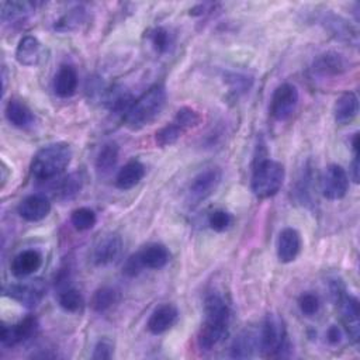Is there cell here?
I'll return each instance as SVG.
<instances>
[{"label": "cell", "instance_id": "obj_32", "mask_svg": "<svg viewBox=\"0 0 360 360\" xmlns=\"http://www.w3.org/2000/svg\"><path fill=\"white\" fill-rule=\"evenodd\" d=\"M70 222L76 231L84 232L91 229L97 222L96 212L89 207H79L72 211Z\"/></svg>", "mask_w": 360, "mask_h": 360}, {"label": "cell", "instance_id": "obj_2", "mask_svg": "<svg viewBox=\"0 0 360 360\" xmlns=\"http://www.w3.org/2000/svg\"><path fill=\"white\" fill-rule=\"evenodd\" d=\"M166 89L163 84L156 83L145 90L138 98L134 100L128 111L124 114V124L131 131H139L149 125L162 112L166 104Z\"/></svg>", "mask_w": 360, "mask_h": 360}, {"label": "cell", "instance_id": "obj_16", "mask_svg": "<svg viewBox=\"0 0 360 360\" xmlns=\"http://www.w3.org/2000/svg\"><path fill=\"white\" fill-rule=\"evenodd\" d=\"M122 252V239L115 233L103 236L93 250V262L96 266H107L114 263Z\"/></svg>", "mask_w": 360, "mask_h": 360}, {"label": "cell", "instance_id": "obj_19", "mask_svg": "<svg viewBox=\"0 0 360 360\" xmlns=\"http://www.w3.org/2000/svg\"><path fill=\"white\" fill-rule=\"evenodd\" d=\"M44 48L39 39L34 35H24L15 48V59L20 65L35 66L41 62Z\"/></svg>", "mask_w": 360, "mask_h": 360}, {"label": "cell", "instance_id": "obj_10", "mask_svg": "<svg viewBox=\"0 0 360 360\" xmlns=\"http://www.w3.org/2000/svg\"><path fill=\"white\" fill-rule=\"evenodd\" d=\"M349 174L336 163L329 165L321 177V191L328 200H342L349 191Z\"/></svg>", "mask_w": 360, "mask_h": 360}, {"label": "cell", "instance_id": "obj_21", "mask_svg": "<svg viewBox=\"0 0 360 360\" xmlns=\"http://www.w3.org/2000/svg\"><path fill=\"white\" fill-rule=\"evenodd\" d=\"M136 256H138L142 267L149 269V270H160L170 260V253H169L167 248L162 243H149V245L143 246L136 253Z\"/></svg>", "mask_w": 360, "mask_h": 360}, {"label": "cell", "instance_id": "obj_38", "mask_svg": "<svg viewBox=\"0 0 360 360\" xmlns=\"http://www.w3.org/2000/svg\"><path fill=\"white\" fill-rule=\"evenodd\" d=\"M141 270H143V267H142V264H141V262H139L136 253L132 255V256H129V257L125 260V264H124V267H122L124 274H127V276H129V277L136 276Z\"/></svg>", "mask_w": 360, "mask_h": 360}, {"label": "cell", "instance_id": "obj_3", "mask_svg": "<svg viewBox=\"0 0 360 360\" xmlns=\"http://www.w3.org/2000/svg\"><path fill=\"white\" fill-rule=\"evenodd\" d=\"M72 148L66 142H55L41 148L30 163L31 176L38 181L59 177L72 160Z\"/></svg>", "mask_w": 360, "mask_h": 360}, {"label": "cell", "instance_id": "obj_1", "mask_svg": "<svg viewBox=\"0 0 360 360\" xmlns=\"http://www.w3.org/2000/svg\"><path fill=\"white\" fill-rule=\"evenodd\" d=\"M231 307L219 292H211L204 300V321L197 335L201 350H212L228 333L231 323Z\"/></svg>", "mask_w": 360, "mask_h": 360}, {"label": "cell", "instance_id": "obj_39", "mask_svg": "<svg viewBox=\"0 0 360 360\" xmlns=\"http://www.w3.org/2000/svg\"><path fill=\"white\" fill-rule=\"evenodd\" d=\"M326 340L330 343V345H338L340 343L342 340V330L339 326L336 325H330L326 330Z\"/></svg>", "mask_w": 360, "mask_h": 360}, {"label": "cell", "instance_id": "obj_4", "mask_svg": "<svg viewBox=\"0 0 360 360\" xmlns=\"http://www.w3.org/2000/svg\"><path fill=\"white\" fill-rule=\"evenodd\" d=\"M285 179V169L284 166L273 159L262 158L256 162L252 179H250V188L255 197L259 200L270 198L276 195Z\"/></svg>", "mask_w": 360, "mask_h": 360}, {"label": "cell", "instance_id": "obj_26", "mask_svg": "<svg viewBox=\"0 0 360 360\" xmlns=\"http://www.w3.org/2000/svg\"><path fill=\"white\" fill-rule=\"evenodd\" d=\"M319 21L336 38L345 39L347 42L357 44V34H356V31L352 28V25L345 18H342V17L333 14V13H326V14H323L321 17Z\"/></svg>", "mask_w": 360, "mask_h": 360}, {"label": "cell", "instance_id": "obj_11", "mask_svg": "<svg viewBox=\"0 0 360 360\" xmlns=\"http://www.w3.org/2000/svg\"><path fill=\"white\" fill-rule=\"evenodd\" d=\"M4 295L27 308H35L45 295V284L41 280L13 283L4 287Z\"/></svg>", "mask_w": 360, "mask_h": 360}, {"label": "cell", "instance_id": "obj_18", "mask_svg": "<svg viewBox=\"0 0 360 360\" xmlns=\"http://www.w3.org/2000/svg\"><path fill=\"white\" fill-rule=\"evenodd\" d=\"M179 319V309L173 304H162L153 309L148 319V330L152 335L167 332Z\"/></svg>", "mask_w": 360, "mask_h": 360}, {"label": "cell", "instance_id": "obj_30", "mask_svg": "<svg viewBox=\"0 0 360 360\" xmlns=\"http://www.w3.org/2000/svg\"><path fill=\"white\" fill-rule=\"evenodd\" d=\"M86 18V10L82 6H76L62 14L53 24V30L59 32H69L77 30Z\"/></svg>", "mask_w": 360, "mask_h": 360}, {"label": "cell", "instance_id": "obj_22", "mask_svg": "<svg viewBox=\"0 0 360 360\" xmlns=\"http://www.w3.org/2000/svg\"><path fill=\"white\" fill-rule=\"evenodd\" d=\"M359 112V98L354 91H346L336 98L333 105V118L339 125L350 124Z\"/></svg>", "mask_w": 360, "mask_h": 360}, {"label": "cell", "instance_id": "obj_28", "mask_svg": "<svg viewBox=\"0 0 360 360\" xmlns=\"http://www.w3.org/2000/svg\"><path fill=\"white\" fill-rule=\"evenodd\" d=\"M120 301V292L108 285L97 288L90 300V307L94 312H105Z\"/></svg>", "mask_w": 360, "mask_h": 360}, {"label": "cell", "instance_id": "obj_5", "mask_svg": "<svg viewBox=\"0 0 360 360\" xmlns=\"http://www.w3.org/2000/svg\"><path fill=\"white\" fill-rule=\"evenodd\" d=\"M257 345L262 354L267 357L283 356L284 350L288 349L287 330L283 321L274 315L267 314L259 328Z\"/></svg>", "mask_w": 360, "mask_h": 360}, {"label": "cell", "instance_id": "obj_27", "mask_svg": "<svg viewBox=\"0 0 360 360\" xmlns=\"http://www.w3.org/2000/svg\"><path fill=\"white\" fill-rule=\"evenodd\" d=\"M120 156V146L115 142L104 143L96 158V170L101 176H107L117 166Z\"/></svg>", "mask_w": 360, "mask_h": 360}, {"label": "cell", "instance_id": "obj_33", "mask_svg": "<svg viewBox=\"0 0 360 360\" xmlns=\"http://www.w3.org/2000/svg\"><path fill=\"white\" fill-rule=\"evenodd\" d=\"M31 3L25 1H3L1 3V20L6 21H18L25 18L28 11H31Z\"/></svg>", "mask_w": 360, "mask_h": 360}, {"label": "cell", "instance_id": "obj_6", "mask_svg": "<svg viewBox=\"0 0 360 360\" xmlns=\"http://www.w3.org/2000/svg\"><path fill=\"white\" fill-rule=\"evenodd\" d=\"M329 288L332 298L340 311L342 321L349 336L353 342L357 343L360 336V305L357 297L349 294L339 280H332Z\"/></svg>", "mask_w": 360, "mask_h": 360}, {"label": "cell", "instance_id": "obj_36", "mask_svg": "<svg viewBox=\"0 0 360 360\" xmlns=\"http://www.w3.org/2000/svg\"><path fill=\"white\" fill-rule=\"evenodd\" d=\"M298 308L302 315L314 316L321 309V300L314 292H304L298 298Z\"/></svg>", "mask_w": 360, "mask_h": 360}, {"label": "cell", "instance_id": "obj_12", "mask_svg": "<svg viewBox=\"0 0 360 360\" xmlns=\"http://www.w3.org/2000/svg\"><path fill=\"white\" fill-rule=\"evenodd\" d=\"M38 319L34 315H27L15 323H1V345L6 347H14L25 340L31 339L38 330Z\"/></svg>", "mask_w": 360, "mask_h": 360}, {"label": "cell", "instance_id": "obj_17", "mask_svg": "<svg viewBox=\"0 0 360 360\" xmlns=\"http://www.w3.org/2000/svg\"><path fill=\"white\" fill-rule=\"evenodd\" d=\"M42 266V255L37 249H25L18 252L10 264V271L17 278H25L34 274Z\"/></svg>", "mask_w": 360, "mask_h": 360}, {"label": "cell", "instance_id": "obj_7", "mask_svg": "<svg viewBox=\"0 0 360 360\" xmlns=\"http://www.w3.org/2000/svg\"><path fill=\"white\" fill-rule=\"evenodd\" d=\"M201 121L200 114L191 107H181L176 111L173 120L163 125L155 134V142L160 148L176 143L188 129L195 128Z\"/></svg>", "mask_w": 360, "mask_h": 360}, {"label": "cell", "instance_id": "obj_35", "mask_svg": "<svg viewBox=\"0 0 360 360\" xmlns=\"http://www.w3.org/2000/svg\"><path fill=\"white\" fill-rule=\"evenodd\" d=\"M207 222H208V226L212 231L225 232L226 229L231 228V225L233 222V218L228 211L218 208V210H214V211L210 212Z\"/></svg>", "mask_w": 360, "mask_h": 360}, {"label": "cell", "instance_id": "obj_15", "mask_svg": "<svg viewBox=\"0 0 360 360\" xmlns=\"http://www.w3.org/2000/svg\"><path fill=\"white\" fill-rule=\"evenodd\" d=\"M301 235L295 228H284L280 231L276 252L277 259L281 263H291L301 252Z\"/></svg>", "mask_w": 360, "mask_h": 360}, {"label": "cell", "instance_id": "obj_31", "mask_svg": "<svg viewBox=\"0 0 360 360\" xmlns=\"http://www.w3.org/2000/svg\"><path fill=\"white\" fill-rule=\"evenodd\" d=\"M58 304L63 311L76 314V312L82 311V308L84 305V298L79 290H76L73 287H66L59 292Z\"/></svg>", "mask_w": 360, "mask_h": 360}, {"label": "cell", "instance_id": "obj_14", "mask_svg": "<svg viewBox=\"0 0 360 360\" xmlns=\"http://www.w3.org/2000/svg\"><path fill=\"white\" fill-rule=\"evenodd\" d=\"M51 201L42 194H31L22 198L17 207L18 215L28 222L45 219L51 212Z\"/></svg>", "mask_w": 360, "mask_h": 360}, {"label": "cell", "instance_id": "obj_37", "mask_svg": "<svg viewBox=\"0 0 360 360\" xmlns=\"http://www.w3.org/2000/svg\"><path fill=\"white\" fill-rule=\"evenodd\" d=\"M114 353V346L108 339H100L93 349L91 359L94 360H107L111 359Z\"/></svg>", "mask_w": 360, "mask_h": 360}, {"label": "cell", "instance_id": "obj_29", "mask_svg": "<svg viewBox=\"0 0 360 360\" xmlns=\"http://www.w3.org/2000/svg\"><path fill=\"white\" fill-rule=\"evenodd\" d=\"M83 187V176L80 173H70L56 183L55 197L59 200H70L76 197Z\"/></svg>", "mask_w": 360, "mask_h": 360}, {"label": "cell", "instance_id": "obj_9", "mask_svg": "<svg viewBox=\"0 0 360 360\" xmlns=\"http://www.w3.org/2000/svg\"><path fill=\"white\" fill-rule=\"evenodd\" d=\"M300 101L298 90L291 83H281L271 94L270 114L276 121H287L295 111Z\"/></svg>", "mask_w": 360, "mask_h": 360}, {"label": "cell", "instance_id": "obj_8", "mask_svg": "<svg viewBox=\"0 0 360 360\" xmlns=\"http://www.w3.org/2000/svg\"><path fill=\"white\" fill-rule=\"evenodd\" d=\"M222 172L219 167L211 166L198 172L190 181L187 188V201L190 204H198L207 200L219 186Z\"/></svg>", "mask_w": 360, "mask_h": 360}, {"label": "cell", "instance_id": "obj_34", "mask_svg": "<svg viewBox=\"0 0 360 360\" xmlns=\"http://www.w3.org/2000/svg\"><path fill=\"white\" fill-rule=\"evenodd\" d=\"M148 38L150 45L158 53H165L169 51L172 45V35L163 27H155L148 31Z\"/></svg>", "mask_w": 360, "mask_h": 360}, {"label": "cell", "instance_id": "obj_20", "mask_svg": "<svg viewBox=\"0 0 360 360\" xmlns=\"http://www.w3.org/2000/svg\"><path fill=\"white\" fill-rule=\"evenodd\" d=\"M53 91L60 98L73 96L79 86V76L72 65H60L53 76Z\"/></svg>", "mask_w": 360, "mask_h": 360}, {"label": "cell", "instance_id": "obj_13", "mask_svg": "<svg viewBox=\"0 0 360 360\" xmlns=\"http://www.w3.org/2000/svg\"><path fill=\"white\" fill-rule=\"evenodd\" d=\"M347 68L349 65L343 55L335 51H326L314 59L311 65V72L315 77L329 79L343 75Z\"/></svg>", "mask_w": 360, "mask_h": 360}, {"label": "cell", "instance_id": "obj_40", "mask_svg": "<svg viewBox=\"0 0 360 360\" xmlns=\"http://www.w3.org/2000/svg\"><path fill=\"white\" fill-rule=\"evenodd\" d=\"M359 170H360V165H359V153L353 155V160L350 163V177L354 183H359Z\"/></svg>", "mask_w": 360, "mask_h": 360}, {"label": "cell", "instance_id": "obj_25", "mask_svg": "<svg viewBox=\"0 0 360 360\" xmlns=\"http://www.w3.org/2000/svg\"><path fill=\"white\" fill-rule=\"evenodd\" d=\"M256 350H259L257 333L245 329L232 340L229 346V356L232 359H250Z\"/></svg>", "mask_w": 360, "mask_h": 360}, {"label": "cell", "instance_id": "obj_23", "mask_svg": "<svg viewBox=\"0 0 360 360\" xmlns=\"http://www.w3.org/2000/svg\"><path fill=\"white\" fill-rule=\"evenodd\" d=\"M145 176V166L138 159L128 160L115 174V187L120 190H131L141 183Z\"/></svg>", "mask_w": 360, "mask_h": 360}, {"label": "cell", "instance_id": "obj_24", "mask_svg": "<svg viewBox=\"0 0 360 360\" xmlns=\"http://www.w3.org/2000/svg\"><path fill=\"white\" fill-rule=\"evenodd\" d=\"M4 114L7 121L15 128H28L34 124L35 117L31 108L18 98H10L6 104Z\"/></svg>", "mask_w": 360, "mask_h": 360}]
</instances>
